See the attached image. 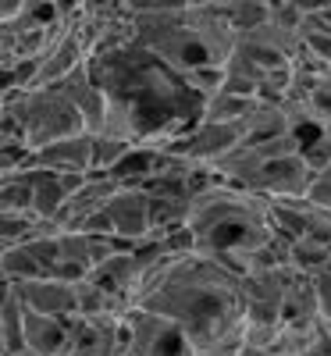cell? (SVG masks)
<instances>
[{"label":"cell","mask_w":331,"mask_h":356,"mask_svg":"<svg viewBox=\"0 0 331 356\" xmlns=\"http://www.w3.org/2000/svg\"><path fill=\"white\" fill-rule=\"evenodd\" d=\"M89 72L107 97V118L97 136L164 150L203 122L207 97L136 40L93 57Z\"/></svg>","instance_id":"6da1fadb"},{"label":"cell","mask_w":331,"mask_h":356,"mask_svg":"<svg viewBox=\"0 0 331 356\" xmlns=\"http://www.w3.org/2000/svg\"><path fill=\"white\" fill-rule=\"evenodd\" d=\"M136 307L178 324L196 356H239L246 346V278L214 257H164L143 278Z\"/></svg>","instance_id":"7a4b0ae2"},{"label":"cell","mask_w":331,"mask_h":356,"mask_svg":"<svg viewBox=\"0 0 331 356\" xmlns=\"http://www.w3.org/2000/svg\"><path fill=\"white\" fill-rule=\"evenodd\" d=\"M132 18L136 43L154 50L186 79L203 68H225L235 50L225 4H132Z\"/></svg>","instance_id":"3957f363"},{"label":"cell","mask_w":331,"mask_h":356,"mask_svg":"<svg viewBox=\"0 0 331 356\" xmlns=\"http://www.w3.org/2000/svg\"><path fill=\"white\" fill-rule=\"evenodd\" d=\"M186 228L196 239V253L228 264L235 275H250L253 257L278 239L271 225V203L250 189L218 182L193 200Z\"/></svg>","instance_id":"277c9868"},{"label":"cell","mask_w":331,"mask_h":356,"mask_svg":"<svg viewBox=\"0 0 331 356\" xmlns=\"http://www.w3.org/2000/svg\"><path fill=\"white\" fill-rule=\"evenodd\" d=\"M4 118L22 129L25 143L33 150H47V146L61 143V139H75L86 136V114L61 93L57 86H40V89H15L4 93Z\"/></svg>","instance_id":"5b68a950"},{"label":"cell","mask_w":331,"mask_h":356,"mask_svg":"<svg viewBox=\"0 0 331 356\" xmlns=\"http://www.w3.org/2000/svg\"><path fill=\"white\" fill-rule=\"evenodd\" d=\"M125 356H196V349L178 324L136 307L125 314Z\"/></svg>","instance_id":"8992f818"},{"label":"cell","mask_w":331,"mask_h":356,"mask_svg":"<svg viewBox=\"0 0 331 356\" xmlns=\"http://www.w3.org/2000/svg\"><path fill=\"white\" fill-rule=\"evenodd\" d=\"M104 214L114 228V239H122L129 246H139L154 235V203H150V193H143V189L122 186Z\"/></svg>","instance_id":"52a82bcc"},{"label":"cell","mask_w":331,"mask_h":356,"mask_svg":"<svg viewBox=\"0 0 331 356\" xmlns=\"http://www.w3.org/2000/svg\"><path fill=\"white\" fill-rule=\"evenodd\" d=\"M314 171L307 168V161L292 154V157H278L260 168V175L253 178L250 193L264 196V200H307L310 186H314Z\"/></svg>","instance_id":"ba28073f"},{"label":"cell","mask_w":331,"mask_h":356,"mask_svg":"<svg viewBox=\"0 0 331 356\" xmlns=\"http://www.w3.org/2000/svg\"><path fill=\"white\" fill-rule=\"evenodd\" d=\"M18 292V300L25 303L29 314H43L57 321L79 317V289L61 278H40V282H4Z\"/></svg>","instance_id":"9c48e42d"},{"label":"cell","mask_w":331,"mask_h":356,"mask_svg":"<svg viewBox=\"0 0 331 356\" xmlns=\"http://www.w3.org/2000/svg\"><path fill=\"white\" fill-rule=\"evenodd\" d=\"M122 189L114 175H104V171H89V182L65 203V211L57 214V228L61 232H79L89 218H97L100 211H107V203L114 200V193Z\"/></svg>","instance_id":"30bf717a"},{"label":"cell","mask_w":331,"mask_h":356,"mask_svg":"<svg viewBox=\"0 0 331 356\" xmlns=\"http://www.w3.org/2000/svg\"><path fill=\"white\" fill-rule=\"evenodd\" d=\"M29 182H33V214L40 221H57V214L65 211V203L89 182V175H61V171H29Z\"/></svg>","instance_id":"8fae6325"},{"label":"cell","mask_w":331,"mask_h":356,"mask_svg":"<svg viewBox=\"0 0 331 356\" xmlns=\"http://www.w3.org/2000/svg\"><path fill=\"white\" fill-rule=\"evenodd\" d=\"M40 168L47 171H61V175H89L97 171V136L86 132L75 139H61L40 150Z\"/></svg>","instance_id":"7c38bea8"},{"label":"cell","mask_w":331,"mask_h":356,"mask_svg":"<svg viewBox=\"0 0 331 356\" xmlns=\"http://www.w3.org/2000/svg\"><path fill=\"white\" fill-rule=\"evenodd\" d=\"M25 349L36 356H68L72 353V321L29 314L25 317Z\"/></svg>","instance_id":"4fadbf2b"},{"label":"cell","mask_w":331,"mask_h":356,"mask_svg":"<svg viewBox=\"0 0 331 356\" xmlns=\"http://www.w3.org/2000/svg\"><path fill=\"white\" fill-rule=\"evenodd\" d=\"M25 303L18 300V292L4 285V303H0V342H4V356L25 353Z\"/></svg>","instance_id":"5bb4252c"},{"label":"cell","mask_w":331,"mask_h":356,"mask_svg":"<svg viewBox=\"0 0 331 356\" xmlns=\"http://www.w3.org/2000/svg\"><path fill=\"white\" fill-rule=\"evenodd\" d=\"M25 214H33V182H29V175L0 178V218H25Z\"/></svg>","instance_id":"9a60e30c"},{"label":"cell","mask_w":331,"mask_h":356,"mask_svg":"<svg viewBox=\"0 0 331 356\" xmlns=\"http://www.w3.org/2000/svg\"><path fill=\"white\" fill-rule=\"evenodd\" d=\"M225 22L232 25V33H257V29L271 25V4L264 0H228L225 4Z\"/></svg>","instance_id":"2e32d148"},{"label":"cell","mask_w":331,"mask_h":356,"mask_svg":"<svg viewBox=\"0 0 331 356\" xmlns=\"http://www.w3.org/2000/svg\"><path fill=\"white\" fill-rule=\"evenodd\" d=\"M299 47H303V54L314 57V61L331 65V25L321 18L317 8H310L303 29H299Z\"/></svg>","instance_id":"e0dca14e"},{"label":"cell","mask_w":331,"mask_h":356,"mask_svg":"<svg viewBox=\"0 0 331 356\" xmlns=\"http://www.w3.org/2000/svg\"><path fill=\"white\" fill-rule=\"evenodd\" d=\"M260 100H246V97H235V93H214L203 107V122H221V125H232V122H243V118L257 107Z\"/></svg>","instance_id":"ac0fdd59"},{"label":"cell","mask_w":331,"mask_h":356,"mask_svg":"<svg viewBox=\"0 0 331 356\" xmlns=\"http://www.w3.org/2000/svg\"><path fill=\"white\" fill-rule=\"evenodd\" d=\"M299 157L307 161V168L314 171V175H321L324 168H331V136H314V139H307L303 143V150H299Z\"/></svg>","instance_id":"d6986e66"},{"label":"cell","mask_w":331,"mask_h":356,"mask_svg":"<svg viewBox=\"0 0 331 356\" xmlns=\"http://www.w3.org/2000/svg\"><path fill=\"white\" fill-rule=\"evenodd\" d=\"M307 200H310L314 207H321V211H331V168H324V171L314 178Z\"/></svg>","instance_id":"ffe728a7"},{"label":"cell","mask_w":331,"mask_h":356,"mask_svg":"<svg viewBox=\"0 0 331 356\" xmlns=\"http://www.w3.org/2000/svg\"><path fill=\"white\" fill-rule=\"evenodd\" d=\"M314 282H317V303H321V317H324V321H331V275L324 271V275H317Z\"/></svg>","instance_id":"44dd1931"},{"label":"cell","mask_w":331,"mask_h":356,"mask_svg":"<svg viewBox=\"0 0 331 356\" xmlns=\"http://www.w3.org/2000/svg\"><path fill=\"white\" fill-rule=\"evenodd\" d=\"M317 11H321V18H324V22H328V25H331V4H321V8H317Z\"/></svg>","instance_id":"7402d4cb"},{"label":"cell","mask_w":331,"mask_h":356,"mask_svg":"<svg viewBox=\"0 0 331 356\" xmlns=\"http://www.w3.org/2000/svg\"><path fill=\"white\" fill-rule=\"evenodd\" d=\"M328 275H331V264H328Z\"/></svg>","instance_id":"603a6c76"}]
</instances>
